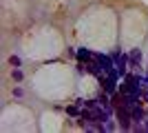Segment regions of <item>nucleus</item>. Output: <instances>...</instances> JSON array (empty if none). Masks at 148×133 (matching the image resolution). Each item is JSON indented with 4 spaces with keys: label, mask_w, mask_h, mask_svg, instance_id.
Listing matches in <instances>:
<instances>
[{
    "label": "nucleus",
    "mask_w": 148,
    "mask_h": 133,
    "mask_svg": "<svg viewBox=\"0 0 148 133\" xmlns=\"http://www.w3.org/2000/svg\"><path fill=\"white\" fill-rule=\"evenodd\" d=\"M13 95H16V98H22V89H13Z\"/></svg>",
    "instance_id": "nucleus-8"
},
{
    "label": "nucleus",
    "mask_w": 148,
    "mask_h": 133,
    "mask_svg": "<svg viewBox=\"0 0 148 133\" xmlns=\"http://www.w3.org/2000/svg\"><path fill=\"white\" fill-rule=\"evenodd\" d=\"M80 109H82L80 104H73V107L66 109V113H69V115H80Z\"/></svg>",
    "instance_id": "nucleus-5"
},
{
    "label": "nucleus",
    "mask_w": 148,
    "mask_h": 133,
    "mask_svg": "<svg viewBox=\"0 0 148 133\" xmlns=\"http://www.w3.org/2000/svg\"><path fill=\"white\" fill-rule=\"evenodd\" d=\"M11 76H13V80H16V82H20V80L25 78V76H22V71H20V69H13V71H11Z\"/></svg>",
    "instance_id": "nucleus-6"
},
{
    "label": "nucleus",
    "mask_w": 148,
    "mask_h": 133,
    "mask_svg": "<svg viewBox=\"0 0 148 133\" xmlns=\"http://www.w3.org/2000/svg\"><path fill=\"white\" fill-rule=\"evenodd\" d=\"M93 58H95V53H93V51L84 49V47H80V49H77V60H80V62L88 64V62H91V60H93Z\"/></svg>",
    "instance_id": "nucleus-3"
},
{
    "label": "nucleus",
    "mask_w": 148,
    "mask_h": 133,
    "mask_svg": "<svg viewBox=\"0 0 148 133\" xmlns=\"http://www.w3.org/2000/svg\"><path fill=\"white\" fill-rule=\"evenodd\" d=\"M128 60H130V67H137V64L142 62V51H139V49L130 51V53H128Z\"/></svg>",
    "instance_id": "nucleus-4"
},
{
    "label": "nucleus",
    "mask_w": 148,
    "mask_h": 133,
    "mask_svg": "<svg viewBox=\"0 0 148 133\" xmlns=\"http://www.w3.org/2000/svg\"><path fill=\"white\" fill-rule=\"evenodd\" d=\"M142 87H148V76H144V78H142Z\"/></svg>",
    "instance_id": "nucleus-9"
},
{
    "label": "nucleus",
    "mask_w": 148,
    "mask_h": 133,
    "mask_svg": "<svg viewBox=\"0 0 148 133\" xmlns=\"http://www.w3.org/2000/svg\"><path fill=\"white\" fill-rule=\"evenodd\" d=\"M115 115H117V122L122 129H130L133 127V113H130L128 107H115Z\"/></svg>",
    "instance_id": "nucleus-1"
},
{
    "label": "nucleus",
    "mask_w": 148,
    "mask_h": 133,
    "mask_svg": "<svg viewBox=\"0 0 148 133\" xmlns=\"http://www.w3.org/2000/svg\"><path fill=\"white\" fill-rule=\"evenodd\" d=\"M115 82H117V80H113V78H108V76H102V78H99V84H102V89H104L108 95H113L115 91H117Z\"/></svg>",
    "instance_id": "nucleus-2"
},
{
    "label": "nucleus",
    "mask_w": 148,
    "mask_h": 133,
    "mask_svg": "<svg viewBox=\"0 0 148 133\" xmlns=\"http://www.w3.org/2000/svg\"><path fill=\"white\" fill-rule=\"evenodd\" d=\"M9 62H11L13 67H20V58L18 56H11V58H9Z\"/></svg>",
    "instance_id": "nucleus-7"
}]
</instances>
